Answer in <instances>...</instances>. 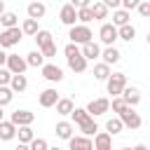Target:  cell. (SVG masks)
<instances>
[{"label":"cell","mask_w":150,"mask_h":150,"mask_svg":"<svg viewBox=\"0 0 150 150\" xmlns=\"http://www.w3.org/2000/svg\"><path fill=\"white\" fill-rule=\"evenodd\" d=\"M5 66H7V70L12 73V75H23L26 73V59L23 56H19V54H7V61H5Z\"/></svg>","instance_id":"cell-6"},{"label":"cell","mask_w":150,"mask_h":150,"mask_svg":"<svg viewBox=\"0 0 150 150\" xmlns=\"http://www.w3.org/2000/svg\"><path fill=\"white\" fill-rule=\"evenodd\" d=\"M122 129H124V127H122V122H120L117 117H110V120L105 122V134H110V136H117Z\"/></svg>","instance_id":"cell-32"},{"label":"cell","mask_w":150,"mask_h":150,"mask_svg":"<svg viewBox=\"0 0 150 150\" xmlns=\"http://www.w3.org/2000/svg\"><path fill=\"white\" fill-rule=\"evenodd\" d=\"M117 120L122 122V127H129V129H138V127L143 124L141 115H138L134 108H127L124 112H120V115H117Z\"/></svg>","instance_id":"cell-8"},{"label":"cell","mask_w":150,"mask_h":150,"mask_svg":"<svg viewBox=\"0 0 150 150\" xmlns=\"http://www.w3.org/2000/svg\"><path fill=\"white\" fill-rule=\"evenodd\" d=\"M124 87H127V75L124 73H110V77L105 80V89H108V94H112V98H117Z\"/></svg>","instance_id":"cell-4"},{"label":"cell","mask_w":150,"mask_h":150,"mask_svg":"<svg viewBox=\"0 0 150 150\" xmlns=\"http://www.w3.org/2000/svg\"><path fill=\"white\" fill-rule=\"evenodd\" d=\"M0 122H5V110L0 108Z\"/></svg>","instance_id":"cell-46"},{"label":"cell","mask_w":150,"mask_h":150,"mask_svg":"<svg viewBox=\"0 0 150 150\" xmlns=\"http://www.w3.org/2000/svg\"><path fill=\"white\" fill-rule=\"evenodd\" d=\"M26 12H28V19L38 21V19H42V16H45L47 7H45V2H30V5L26 7Z\"/></svg>","instance_id":"cell-18"},{"label":"cell","mask_w":150,"mask_h":150,"mask_svg":"<svg viewBox=\"0 0 150 150\" xmlns=\"http://www.w3.org/2000/svg\"><path fill=\"white\" fill-rule=\"evenodd\" d=\"M40 70H42V77L49 80V82H61V80H63V70H61L56 63H45Z\"/></svg>","instance_id":"cell-12"},{"label":"cell","mask_w":150,"mask_h":150,"mask_svg":"<svg viewBox=\"0 0 150 150\" xmlns=\"http://www.w3.org/2000/svg\"><path fill=\"white\" fill-rule=\"evenodd\" d=\"M120 5H122L124 12H129V9H136L138 7V0H120Z\"/></svg>","instance_id":"cell-40"},{"label":"cell","mask_w":150,"mask_h":150,"mask_svg":"<svg viewBox=\"0 0 150 150\" xmlns=\"http://www.w3.org/2000/svg\"><path fill=\"white\" fill-rule=\"evenodd\" d=\"M9 80H12V73H9L7 68H0V87H7Z\"/></svg>","instance_id":"cell-39"},{"label":"cell","mask_w":150,"mask_h":150,"mask_svg":"<svg viewBox=\"0 0 150 150\" xmlns=\"http://www.w3.org/2000/svg\"><path fill=\"white\" fill-rule=\"evenodd\" d=\"M89 9H91V16H94V19H108V7H105L101 0H98V2H91Z\"/></svg>","instance_id":"cell-29"},{"label":"cell","mask_w":150,"mask_h":150,"mask_svg":"<svg viewBox=\"0 0 150 150\" xmlns=\"http://www.w3.org/2000/svg\"><path fill=\"white\" fill-rule=\"evenodd\" d=\"M56 136H59V138H63V141H70V138H73V124H70V122H66V120L56 122Z\"/></svg>","instance_id":"cell-21"},{"label":"cell","mask_w":150,"mask_h":150,"mask_svg":"<svg viewBox=\"0 0 150 150\" xmlns=\"http://www.w3.org/2000/svg\"><path fill=\"white\" fill-rule=\"evenodd\" d=\"M91 145H94V150H112V136L105 131H96Z\"/></svg>","instance_id":"cell-13"},{"label":"cell","mask_w":150,"mask_h":150,"mask_svg":"<svg viewBox=\"0 0 150 150\" xmlns=\"http://www.w3.org/2000/svg\"><path fill=\"white\" fill-rule=\"evenodd\" d=\"M127 23H129V12L115 9V12H112V26H115V28H122V26H127Z\"/></svg>","instance_id":"cell-25"},{"label":"cell","mask_w":150,"mask_h":150,"mask_svg":"<svg viewBox=\"0 0 150 150\" xmlns=\"http://www.w3.org/2000/svg\"><path fill=\"white\" fill-rule=\"evenodd\" d=\"M5 61H7V54L0 49V68H2V63H5Z\"/></svg>","instance_id":"cell-42"},{"label":"cell","mask_w":150,"mask_h":150,"mask_svg":"<svg viewBox=\"0 0 150 150\" xmlns=\"http://www.w3.org/2000/svg\"><path fill=\"white\" fill-rule=\"evenodd\" d=\"M16 136V127L12 122H0V141H12Z\"/></svg>","instance_id":"cell-23"},{"label":"cell","mask_w":150,"mask_h":150,"mask_svg":"<svg viewBox=\"0 0 150 150\" xmlns=\"http://www.w3.org/2000/svg\"><path fill=\"white\" fill-rule=\"evenodd\" d=\"M89 117H98V115H105L110 110V98H94L89 101V105L84 108Z\"/></svg>","instance_id":"cell-7"},{"label":"cell","mask_w":150,"mask_h":150,"mask_svg":"<svg viewBox=\"0 0 150 150\" xmlns=\"http://www.w3.org/2000/svg\"><path fill=\"white\" fill-rule=\"evenodd\" d=\"M21 38H23V33H21L19 26H16V28H7V30H2V33H0V49H9V47L19 45Z\"/></svg>","instance_id":"cell-5"},{"label":"cell","mask_w":150,"mask_h":150,"mask_svg":"<svg viewBox=\"0 0 150 150\" xmlns=\"http://www.w3.org/2000/svg\"><path fill=\"white\" fill-rule=\"evenodd\" d=\"M47 148H49V143H47L45 138H38V136L28 143V150H47Z\"/></svg>","instance_id":"cell-36"},{"label":"cell","mask_w":150,"mask_h":150,"mask_svg":"<svg viewBox=\"0 0 150 150\" xmlns=\"http://www.w3.org/2000/svg\"><path fill=\"white\" fill-rule=\"evenodd\" d=\"M73 110H75L73 98H59V101H56V112H59V115H70Z\"/></svg>","instance_id":"cell-24"},{"label":"cell","mask_w":150,"mask_h":150,"mask_svg":"<svg viewBox=\"0 0 150 150\" xmlns=\"http://www.w3.org/2000/svg\"><path fill=\"white\" fill-rule=\"evenodd\" d=\"M14 150H28V145H21V143H19V145H16Z\"/></svg>","instance_id":"cell-45"},{"label":"cell","mask_w":150,"mask_h":150,"mask_svg":"<svg viewBox=\"0 0 150 150\" xmlns=\"http://www.w3.org/2000/svg\"><path fill=\"white\" fill-rule=\"evenodd\" d=\"M120 98H122L129 108H134V105H138V103H141V91H138L136 87H124V89H122V94H120Z\"/></svg>","instance_id":"cell-14"},{"label":"cell","mask_w":150,"mask_h":150,"mask_svg":"<svg viewBox=\"0 0 150 150\" xmlns=\"http://www.w3.org/2000/svg\"><path fill=\"white\" fill-rule=\"evenodd\" d=\"M59 19H61V23H63V26L73 28V26H75V21H77V12H75V7H73L70 2H66V5L61 7V12H59Z\"/></svg>","instance_id":"cell-10"},{"label":"cell","mask_w":150,"mask_h":150,"mask_svg":"<svg viewBox=\"0 0 150 150\" xmlns=\"http://www.w3.org/2000/svg\"><path fill=\"white\" fill-rule=\"evenodd\" d=\"M134 150H148V148H145L143 143H138V145H134Z\"/></svg>","instance_id":"cell-43"},{"label":"cell","mask_w":150,"mask_h":150,"mask_svg":"<svg viewBox=\"0 0 150 150\" xmlns=\"http://www.w3.org/2000/svg\"><path fill=\"white\" fill-rule=\"evenodd\" d=\"M12 89L9 87H0V108H5L7 103H12Z\"/></svg>","instance_id":"cell-35"},{"label":"cell","mask_w":150,"mask_h":150,"mask_svg":"<svg viewBox=\"0 0 150 150\" xmlns=\"http://www.w3.org/2000/svg\"><path fill=\"white\" fill-rule=\"evenodd\" d=\"M68 148H70V150H94L91 138H87V136H73V138L68 141Z\"/></svg>","instance_id":"cell-17"},{"label":"cell","mask_w":150,"mask_h":150,"mask_svg":"<svg viewBox=\"0 0 150 150\" xmlns=\"http://www.w3.org/2000/svg\"><path fill=\"white\" fill-rule=\"evenodd\" d=\"M70 117H73V122L77 124V129L82 131V136H94L96 131H98V124L94 122V117H89L87 115V110L84 108H75L73 112H70Z\"/></svg>","instance_id":"cell-1"},{"label":"cell","mask_w":150,"mask_h":150,"mask_svg":"<svg viewBox=\"0 0 150 150\" xmlns=\"http://www.w3.org/2000/svg\"><path fill=\"white\" fill-rule=\"evenodd\" d=\"M91 19H94V16H91V9H89V7H82V9H77V21H80V26H87Z\"/></svg>","instance_id":"cell-34"},{"label":"cell","mask_w":150,"mask_h":150,"mask_svg":"<svg viewBox=\"0 0 150 150\" xmlns=\"http://www.w3.org/2000/svg\"><path fill=\"white\" fill-rule=\"evenodd\" d=\"M28 87V80H26V75H12V80H9V89H12V94H21L23 89Z\"/></svg>","instance_id":"cell-22"},{"label":"cell","mask_w":150,"mask_h":150,"mask_svg":"<svg viewBox=\"0 0 150 150\" xmlns=\"http://www.w3.org/2000/svg\"><path fill=\"white\" fill-rule=\"evenodd\" d=\"M110 108H112V110H115V112L120 115V112H124V110H127L129 105H127V103H124V101H122V98L117 96V98H112V101H110Z\"/></svg>","instance_id":"cell-37"},{"label":"cell","mask_w":150,"mask_h":150,"mask_svg":"<svg viewBox=\"0 0 150 150\" xmlns=\"http://www.w3.org/2000/svg\"><path fill=\"white\" fill-rule=\"evenodd\" d=\"M68 38H70V45H87V42H91V38H94V33H91V28L89 26H80V23H75L70 30H68Z\"/></svg>","instance_id":"cell-3"},{"label":"cell","mask_w":150,"mask_h":150,"mask_svg":"<svg viewBox=\"0 0 150 150\" xmlns=\"http://www.w3.org/2000/svg\"><path fill=\"white\" fill-rule=\"evenodd\" d=\"M0 23L5 26V30H7V28H16V26H19V16H16L14 12H5V14L0 16Z\"/></svg>","instance_id":"cell-30"},{"label":"cell","mask_w":150,"mask_h":150,"mask_svg":"<svg viewBox=\"0 0 150 150\" xmlns=\"http://www.w3.org/2000/svg\"><path fill=\"white\" fill-rule=\"evenodd\" d=\"M16 136H19V143H21V145H28V143L35 138V134H33L30 127H19V129H16Z\"/></svg>","instance_id":"cell-28"},{"label":"cell","mask_w":150,"mask_h":150,"mask_svg":"<svg viewBox=\"0 0 150 150\" xmlns=\"http://www.w3.org/2000/svg\"><path fill=\"white\" fill-rule=\"evenodd\" d=\"M120 150H134V148H120Z\"/></svg>","instance_id":"cell-48"},{"label":"cell","mask_w":150,"mask_h":150,"mask_svg":"<svg viewBox=\"0 0 150 150\" xmlns=\"http://www.w3.org/2000/svg\"><path fill=\"white\" fill-rule=\"evenodd\" d=\"M26 66H30V68H42V66H45V56L35 49V52H30V54L26 56Z\"/></svg>","instance_id":"cell-27"},{"label":"cell","mask_w":150,"mask_h":150,"mask_svg":"<svg viewBox=\"0 0 150 150\" xmlns=\"http://www.w3.org/2000/svg\"><path fill=\"white\" fill-rule=\"evenodd\" d=\"M101 56H103V61L101 63H105V66H112V63H117L120 61V49H115V47H105L103 52H101Z\"/></svg>","instance_id":"cell-20"},{"label":"cell","mask_w":150,"mask_h":150,"mask_svg":"<svg viewBox=\"0 0 150 150\" xmlns=\"http://www.w3.org/2000/svg\"><path fill=\"white\" fill-rule=\"evenodd\" d=\"M94 77H96L98 82H105V80L110 77V66H105V63H96V66H94Z\"/></svg>","instance_id":"cell-31"},{"label":"cell","mask_w":150,"mask_h":150,"mask_svg":"<svg viewBox=\"0 0 150 150\" xmlns=\"http://www.w3.org/2000/svg\"><path fill=\"white\" fill-rule=\"evenodd\" d=\"M98 38H101V42H103L105 47H112V42L117 40V28H115L112 23H103V26L98 28Z\"/></svg>","instance_id":"cell-11"},{"label":"cell","mask_w":150,"mask_h":150,"mask_svg":"<svg viewBox=\"0 0 150 150\" xmlns=\"http://www.w3.org/2000/svg\"><path fill=\"white\" fill-rule=\"evenodd\" d=\"M138 14L141 16H150V0H143V2H138Z\"/></svg>","instance_id":"cell-38"},{"label":"cell","mask_w":150,"mask_h":150,"mask_svg":"<svg viewBox=\"0 0 150 150\" xmlns=\"http://www.w3.org/2000/svg\"><path fill=\"white\" fill-rule=\"evenodd\" d=\"M2 14H5V2L0 0V16H2Z\"/></svg>","instance_id":"cell-44"},{"label":"cell","mask_w":150,"mask_h":150,"mask_svg":"<svg viewBox=\"0 0 150 150\" xmlns=\"http://www.w3.org/2000/svg\"><path fill=\"white\" fill-rule=\"evenodd\" d=\"M134 38H136V28H134L131 23H127V26L117 28V40H127V42H131Z\"/></svg>","instance_id":"cell-26"},{"label":"cell","mask_w":150,"mask_h":150,"mask_svg":"<svg viewBox=\"0 0 150 150\" xmlns=\"http://www.w3.org/2000/svg\"><path fill=\"white\" fill-rule=\"evenodd\" d=\"M80 54L84 56V61H94V59H98V56H101V47L91 40V42H87V45H82V47H80Z\"/></svg>","instance_id":"cell-16"},{"label":"cell","mask_w":150,"mask_h":150,"mask_svg":"<svg viewBox=\"0 0 150 150\" xmlns=\"http://www.w3.org/2000/svg\"><path fill=\"white\" fill-rule=\"evenodd\" d=\"M59 98H61V96H59V91H56V89H45V91H40L38 103H40L42 108H54Z\"/></svg>","instance_id":"cell-15"},{"label":"cell","mask_w":150,"mask_h":150,"mask_svg":"<svg viewBox=\"0 0 150 150\" xmlns=\"http://www.w3.org/2000/svg\"><path fill=\"white\" fill-rule=\"evenodd\" d=\"M47 150H61V148H56V145H54V148H47Z\"/></svg>","instance_id":"cell-47"},{"label":"cell","mask_w":150,"mask_h":150,"mask_svg":"<svg viewBox=\"0 0 150 150\" xmlns=\"http://www.w3.org/2000/svg\"><path fill=\"white\" fill-rule=\"evenodd\" d=\"M40 28H38V21H33V19H23V23H21V33L23 35H35Z\"/></svg>","instance_id":"cell-33"},{"label":"cell","mask_w":150,"mask_h":150,"mask_svg":"<svg viewBox=\"0 0 150 150\" xmlns=\"http://www.w3.org/2000/svg\"><path fill=\"white\" fill-rule=\"evenodd\" d=\"M101 2L108 7V12H110V9H120V0H101Z\"/></svg>","instance_id":"cell-41"},{"label":"cell","mask_w":150,"mask_h":150,"mask_svg":"<svg viewBox=\"0 0 150 150\" xmlns=\"http://www.w3.org/2000/svg\"><path fill=\"white\" fill-rule=\"evenodd\" d=\"M33 120H35V115H33L30 110H14L9 122L19 129V127H30V124H33Z\"/></svg>","instance_id":"cell-9"},{"label":"cell","mask_w":150,"mask_h":150,"mask_svg":"<svg viewBox=\"0 0 150 150\" xmlns=\"http://www.w3.org/2000/svg\"><path fill=\"white\" fill-rule=\"evenodd\" d=\"M33 38H35V42H38V52H42L45 47L54 45V38H52V33H49V30H38Z\"/></svg>","instance_id":"cell-19"},{"label":"cell","mask_w":150,"mask_h":150,"mask_svg":"<svg viewBox=\"0 0 150 150\" xmlns=\"http://www.w3.org/2000/svg\"><path fill=\"white\" fill-rule=\"evenodd\" d=\"M63 54H66V61H68V68L73 70V73H84L87 70V61H84V56L80 54V47H75V45H66V49H63Z\"/></svg>","instance_id":"cell-2"}]
</instances>
